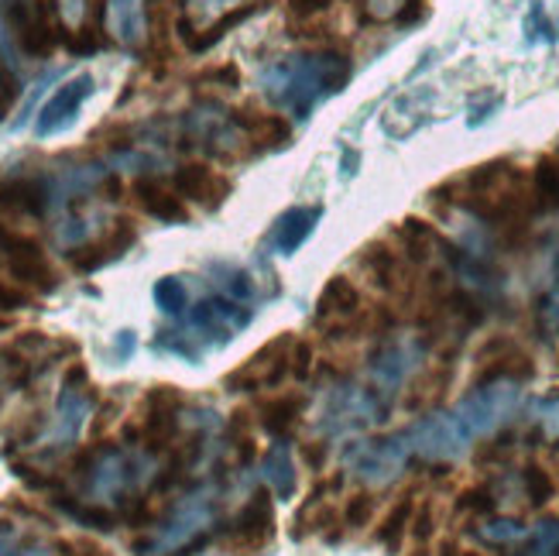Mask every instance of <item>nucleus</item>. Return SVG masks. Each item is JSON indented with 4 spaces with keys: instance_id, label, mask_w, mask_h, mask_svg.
Instances as JSON below:
<instances>
[{
    "instance_id": "nucleus-1",
    "label": "nucleus",
    "mask_w": 559,
    "mask_h": 556,
    "mask_svg": "<svg viewBox=\"0 0 559 556\" xmlns=\"http://www.w3.org/2000/svg\"><path fill=\"white\" fill-rule=\"evenodd\" d=\"M350 80V62L340 52H316V56H296L278 62L264 90L275 104L296 110V117H309V110L333 96L336 90H344Z\"/></svg>"
},
{
    "instance_id": "nucleus-2",
    "label": "nucleus",
    "mask_w": 559,
    "mask_h": 556,
    "mask_svg": "<svg viewBox=\"0 0 559 556\" xmlns=\"http://www.w3.org/2000/svg\"><path fill=\"white\" fill-rule=\"evenodd\" d=\"M216 512H221V492L216 485H203L197 492H189L168 519L162 522L158 533L148 543H138V556H176V553H189L200 543H206L210 525L216 522Z\"/></svg>"
},
{
    "instance_id": "nucleus-3",
    "label": "nucleus",
    "mask_w": 559,
    "mask_h": 556,
    "mask_svg": "<svg viewBox=\"0 0 559 556\" xmlns=\"http://www.w3.org/2000/svg\"><path fill=\"white\" fill-rule=\"evenodd\" d=\"M72 471L83 481V492L100 501V498L128 495L138 481H144V474L152 471V461H144V457L128 453L120 447H90L76 457Z\"/></svg>"
},
{
    "instance_id": "nucleus-4",
    "label": "nucleus",
    "mask_w": 559,
    "mask_h": 556,
    "mask_svg": "<svg viewBox=\"0 0 559 556\" xmlns=\"http://www.w3.org/2000/svg\"><path fill=\"white\" fill-rule=\"evenodd\" d=\"M519 405H522V385L515 378H488L471 395L456 402L453 416L471 440H480V437H495L519 413Z\"/></svg>"
},
{
    "instance_id": "nucleus-5",
    "label": "nucleus",
    "mask_w": 559,
    "mask_h": 556,
    "mask_svg": "<svg viewBox=\"0 0 559 556\" xmlns=\"http://www.w3.org/2000/svg\"><path fill=\"white\" fill-rule=\"evenodd\" d=\"M388 416V399L374 392L371 385H333L326 392L323 413H320V433L330 440L350 437L368 426H378Z\"/></svg>"
},
{
    "instance_id": "nucleus-6",
    "label": "nucleus",
    "mask_w": 559,
    "mask_h": 556,
    "mask_svg": "<svg viewBox=\"0 0 559 556\" xmlns=\"http://www.w3.org/2000/svg\"><path fill=\"white\" fill-rule=\"evenodd\" d=\"M408 461H412V450L405 440V429L392 433V437H384V440H357L344 453V468L371 488L392 485L395 477L405 474Z\"/></svg>"
},
{
    "instance_id": "nucleus-7",
    "label": "nucleus",
    "mask_w": 559,
    "mask_h": 556,
    "mask_svg": "<svg viewBox=\"0 0 559 556\" xmlns=\"http://www.w3.org/2000/svg\"><path fill=\"white\" fill-rule=\"evenodd\" d=\"M426 357V347L416 336H384V341L371 351V365H368V385L384 399H392L402 385L419 371Z\"/></svg>"
},
{
    "instance_id": "nucleus-8",
    "label": "nucleus",
    "mask_w": 559,
    "mask_h": 556,
    "mask_svg": "<svg viewBox=\"0 0 559 556\" xmlns=\"http://www.w3.org/2000/svg\"><path fill=\"white\" fill-rule=\"evenodd\" d=\"M405 440H408L412 457H419V461H429V464L456 461V457H464L467 447L474 443L464 433V426L456 423L453 409L450 413H429L419 423H412L405 429Z\"/></svg>"
},
{
    "instance_id": "nucleus-9",
    "label": "nucleus",
    "mask_w": 559,
    "mask_h": 556,
    "mask_svg": "<svg viewBox=\"0 0 559 556\" xmlns=\"http://www.w3.org/2000/svg\"><path fill=\"white\" fill-rule=\"evenodd\" d=\"M0 258H4L8 272L21 282L35 288V293H56L59 288V275L52 269V261L45 258V248L35 237L21 234L8 224H0Z\"/></svg>"
},
{
    "instance_id": "nucleus-10",
    "label": "nucleus",
    "mask_w": 559,
    "mask_h": 556,
    "mask_svg": "<svg viewBox=\"0 0 559 556\" xmlns=\"http://www.w3.org/2000/svg\"><path fill=\"white\" fill-rule=\"evenodd\" d=\"M292 333H278L272 336L261 351H254L245 365L234 368L224 378L227 392H258V389H275L292 375Z\"/></svg>"
},
{
    "instance_id": "nucleus-11",
    "label": "nucleus",
    "mask_w": 559,
    "mask_h": 556,
    "mask_svg": "<svg viewBox=\"0 0 559 556\" xmlns=\"http://www.w3.org/2000/svg\"><path fill=\"white\" fill-rule=\"evenodd\" d=\"M179 416H182V392L176 385H155L144 395V416H141V443L148 450H165L179 437Z\"/></svg>"
},
{
    "instance_id": "nucleus-12",
    "label": "nucleus",
    "mask_w": 559,
    "mask_h": 556,
    "mask_svg": "<svg viewBox=\"0 0 559 556\" xmlns=\"http://www.w3.org/2000/svg\"><path fill=\"white\" fill-rule=\"evenodd\" d=\"M8 28H11L21 52L32 56V59L52 56V48L62 38L59 24L52 21V14H48V8L41 4V0H35V4H14L8 14Z\"/></svg>"
},
{
    "instance_id": "nucleus-13",
    "label": "nucleus",
    "mask_w": 559,
    "mask_h": 556,
    "mask_svg": "<svg viewBox=\"0 0 559 556\" xmlns=\"http://www.w3.org/2000/svg\"><path fill=\"white\" fill-rule=\"evenodd\" d=\"M93 90H96V80L90 76V72H80V76L66 80V83L41 104V110H38V117H35V134H38V138H52V134H59L62 128H69L72 120H76L80 107L93 96Z\"/></svg>"
},
{
    "instance_id": "nucleus-14",
    "label": "nucleus",
    "mask_w": 559,
    "mask_h": 556,
    "mask_svg": "<svg viewBox=\"0 0 559 556\" xmlns=\"http://www.w3.org/2000/svg\"><path fill=\"white\" fill-rule=\"evenodd\" d=\"M275 536V505H272V492H254L245 509H240L227 529V543L234 549H261L269 546Z\"/></svg>"
},
{
    "instance_id": "nucleus-15",
    "label": "nucleus",
    "mask_w": 559,
    "mask_h": 556,
    "mask_svg": "<svg viewBox=\"0 0 559 556\" xmlns=\"http://www.w3.org/2000/svg\"><path fill=\"white\" fill-rule=\"evenodd\" d=\"M134 240H138V227H134L131 221H114V224L104 230V237H96L93 245H83V248H72V251H69L72 272L93 275V272L107 269L110 261L124 258V255L134 248Z\"/></svg>"
},
{
    "instance_id": "nucleus-16",
    "label": "nucleus",
    "mask_w": 559,
    "mask_h": 556,
    "mask_svg": "<svg viewBox=\"0 0 559 556\" xmlns=\"http://www.w3.org/2000/svg\"><path fill=\"white\" fill-rule=\"evenodd\" d=\"M316 320L333 336H340V330H347L360 320V293L347 275L326 279L320 299H316Z\"/></svg>"
},
{
    "instance_id": "nucleus-17",
    "label": "nucleus",
    "mask_w": 559,
    "mask_h": 556,
    "mask_svg": "<svg viewBox=\"0 0 559 556\" xmlns=\"http://www.w3.org/2000/svg\"><path fill=\"white\" fill-rule=\"evenodd\" d=\"M173 189L179 192L182 200H192L206 210H216L227 197H230V179L221 176L216 168L210 165H200V162H186L176 168L173 176Z\"/></svg>"
},
{
    "instance_id": "nucleus-18",
    "label": "nucleus",
    "mask_w": 559,
    "mask_h": 556,
    "mask_svg": "<svg viewBox=\"0 0 559 556\" xmlns=\"http://www.w3.org/2000/svg\"><path fill=\"white\" fill-rule=\"evenodd\" d=\"M90 413H93V395L86 392V385L62 381V395L56 405V426H52V437H48L52 447H69L76 440Z\"/></svg>"
},
{
    "instance_id": "nucleus-19",
    "label": "nucleus",
    "mask_w": 559,
    "mask_h": 556,
    "mask_svg": "<svg viewBox=\"0 0 559 556\" xmlns=\"http://www.w3.org/2000/svg\"><path fill=\"white\" fill-rule=\"evenodd\" d=\"M131 197L144 213L155 216L162 224H189V210H186L182 197L176 189L162 186L158 179H138L131 186Z\"/></svg>"
},
{
    "instance_id": "nucleus-20",
    "label": "nucleus",
    "mask_w": 559,
    "mask_h": 556,
    "mask_svg": "<svg viewBox=\"0 0 559 556\" xmlns=\"http://www.w3.org/2000/svg\"><path fill=\"white\" fill-rule=\"evenodd\" d=\"M0 206L17 216H45L48 186L38 176H14L0 182Z\"/></svg>"
},
{
    "instance_id": "nucleus-21",
    "label": "nucleus",
    "mask_w": 559,
    "mask_h": 556,
    "mask_svg": "<svg viewBox=\"0 0 559 556\" xmlns=\"http://www.w3.org/2000/svg\"><path fill=\"white\" fill-rule=\"evenodd\" d=\"M323 216V206H292L285 210L275 227H272V245L278 255H296L302 245H306V237L316 230V221Z\"/></svg>"
},
{
    "instance_id": "nucleus-22",
    "label": "nucleus",
    "mask_w": 559,
    "mask_h": 556,
    "mask_svg": "<svg viewBox=\"0 0 559 556\" xmlns=\"http://www.w3.org/2000/svg\"><path fill=\"white\" fill-rule=\"evenodd\" d=\"M261 481L275 498L292 501V495L299 488V474H296V461H292L288 440H275L272 450L261 457Z\"/></svg>"
},
{
    "instance_id": "nucleus-23",
    "label": "nucleus",
    "mask_w": 559,
    "mask_h": 556,
    "mask_svg": "<svg viewBox=\"0 0 559 556\" xmlns=\"http://www.w3.org/2000/svg\"><path fill=\"white\" fill-rule=\"evenodd\" d=\"M234 125L248 134V141H254L258 149L272 152V149H285L292 141V120L282 114H248L240 110L234 114Z\"/></svg>"
},
{
    "instance_id": "nucleus-24",
    "label": "nucleus",
    "mask_w": 559,
    "mask_h": 556,
    "mask_svg": "<svg viewBox=\"0 0 559 556\" xmlns=\"http://www.w3.org/2000/svg\"><path fill=\"white\" fill-rule=\"evenodd\" d=\"M189 320H192V327L203 330V333H224V341H227L234 330H240L251 320V312H237V299L224 296V299H203V303H197V309L189 312Z\"/></svg>"
},
{
    "instance_id": "nucleus-25",
    "label": "nucleus",
    "mask_w": 559,
    "mask_h": 556,
    "mask_svg": "<svg viewBox=\"0 0 559 556\" xmlns=\"http://www.w3.org/2000/svg\"><path fill=\"white\" fill-rule=\"evenodd\" d=\"M360 269L368 272L371 285H378L381 293H399L402 272H405V258L388 248L384 240H378V245H368L360 251Z\"/></svg>"
},
{
    "instance_id": "nucleus-26",
    "label": "nucleus",
    "mask_w": 559,
    "mask_h": 556,
    "mask_svg": "<svg viewBox=\"0 0 559 556\" xmlns=\"http://www.w3.org/2000/svg\"><path fill=\"white\" fill-rule=\"evenodd\" d=\"M107 24L120 45H141L148 35V11L144 0H107Z\"/></svg>"
},
{
    "instance_id": "nucleus-27",
    "label": "nucleus",
    "mask_w": 559,
    "mask_h": 556,
    "mask_svg": "<svg viewBox=\"0 0 559 556\" xmlns=\"http://www.w3.org/2000/svg\"><path fill=\"white\" fill-rule=\"evenodd\" d=\"M302 419V399L299 395H275L258 405V423L264 426L272 440H288V433Z\"/></svg>"
},
{
    "instance_id": "nucleus-28",
    "label": "nucleus",
    "mask_w": 559,
    "mask_h": 556,
    "mask_svg": "<svg viewBox=\"0 0 559 556\" xmlns=\"http://www.w3.org/2000/svg\"><path fill=\"white\" fill-rule=\"evenodd\" d=\"M0 556H56L41 536L28 533L21 522L0 516Z\"/></svg>"
},
{
    "instance_id": "nucleus-29",
    "label": "nucleus",
    "mask_w": 559,
    "mask_h": 556,
    "mask_svg": "<svg viewBox=\"0 0 559 556\" xmlns=\"http://www.w3.org/2000/svg\"><path fill=\"white\" fill-rule=\"evenodd\" d=\"M412 512H416V501H412L408 495L402 501H395L392 512H388L381 519V525L374 529V543L384 546L388 553H399L402 549V536L408 533V525H412Z\"/></svg>"
},
{
    "instance_id": "nucleus-30",
    "label": "nucleus",
    "mask_w": 559,
    "mask_h": 556,
    "mask_svg": "<svg viewBox=\"0 0 559 556\" xmlns=\"http://www.w3.org/2000/svg\"><path fill=\"white\" fill-rule=\"evenodd\" d=\"M395 237L402 240V248H405V258L408 261H426L432 251V245H440V237H436V230L419 221V216H405V221L395 227Z\"/></svg>"
},
{
    "instance_id": "nucleus-31",
    "label": "nucleus",
    "mask_w": 559,
    "mask_h": 556,
    "mask_svg": "<svg viewBox=\"0 0 559 556\" xmlns=\"http://www.w3.org/2000/svg\"><path fill=\"white\" fill-rule=\"evenodd\" d=\"M258 8H261V4H240V8L227 11V14H224L221 21H213V24H210V28H206L203 35H197V38H192L189 52H197V56H200V52H206V48H213V45L221 42V38L227 35V32H234L237 24H245L248 17H254V14H258Z\"/></svg>"
},
{
    "instance_id": "nucleus-32",
    "label": "nucleus",
    "mask_w": 559,
    "mask_h": 556,
    "mask_svg": "<svg viewBox=\"0 0 559 556\" xmlns=\"http://www.w3.org/2000/svg\"><path fill=\"white\" fill-rule=\"evenodd\" d=\"M515 556H559V522L543 519L525 533Z\"/></svg>"
},
{
    "instance_id": "nucleus-33",
    "label": "nucleus",
    "mask_w": 559,
    "mask_h": 556,
    "mask_svg": "<svg viewBox=\"0 0 559 556\" xmlns=\"http://www.w3.org/2000/svg\"><path fill=\"white\" fill-rule=\"evenodd\" d=\"M474 533L488 546H519L528 529L519 519H480Z\"/></svg>"
},
{
    "instance_id": "nucleus-34",
    "label": "nucleus",
    "mask_w": 559,
    "mask_h": 556,
    "mask_svg": "<svg viewBox=\"0 0 559 556\" xmlns=\"http://www.w3.org/2000/svg\"><path fill=\"white\" fill-rule=\"evenodd\" d=\"M532 192H536V203L559 210V162L556 158H539L536 173H532Z\"/></svg>"
},
{
    "instance_id": "nucleus-35",
    "label": "nucleus",
    "mask_w": 559,
    "mask_h": 556,
    "mask_svg": "<svg viewBox=\"0 0 559 556\" xmlns=\"http://www.w3.org/2000/svg\"><path fill=\"white\" fill-rule=\"evenodd\" d=\"M52 501L59 505V509H62L69 519H76L80 525H90V529H100V533H110L114 522H117L107 509H100V505H80V501H69V498H62V495H56Z\"/></svg>"
},
{
    "instance_id": "nucleus-36",
    "label": "nucleus",
    "mask_w": 559,
    "mask_h": 556,
    "mask_svg": "<svg viewBox=\"0 0 559 556\" xmlns=\"http://www.w3.org/2000/svg\"><path fill=\"white\" fill-rule=\"evenodd\" d=\"M539 323L546 330V336H552L559 330V251L552 258V269H549V285L543 293V303H539Z\"/></svg>"
},
{
    "instance_id": "nucleus-37",
    "label": "nucleus",
    "mask_w": 559,
    "mask_h": 556,
    "mask_svg": "<svg viewBox=\"0 0 559 556\" xmlns=\"http://www.w3.org/2000/svg\"><path fill=\"white\" fill-rule=\"evenodd\" d=\"M155 306L162 309V312H168V317H182L186 312V285L176 279V275H168V279H158L155 282Z\"/></svg>"
},
{
    "instance_id": "nucleus-38",
    "label": "nucleus",
    "mask_w": 559,
    "mask_h": 556,
    "mask_svg": "<svg viewBox=\"0 0 559 556\" xmlns=\"http://www.w3.org/2000/svg\"><path fill=\"white\" fill-rule=\"evenodd\" d=\"M374 501H378V498H374L371 492H357V495H350L347 505H344V516H340V525L350 529V533H360V529L374 519Z\"/></svg>"
},
{
    "instance_id": "nucleus-39",
    "label": "nucleus",
    "mask_w": 559,
    "mask_h": 556,
    "mask_svg": "<svg viewBox=\"0 0 559 556\" xmlns=\"http://www.w3.org/2000/svg\"><path fill=\"white\" fill-rule=\"evenodd\" d=\"M522 488H525L528 505H536V509H543V505L552 501V495H556V485H552L549 471H543V468H536V464H528V468L522 471Z\"/></svg>"
},
{
    "instance_id": "nucleus-40",
    "label": "nucleus",
    "mask_w": 559,
    "mask_h": 556,
    "mask_svg": "<svg viewBox=\"0 0 559 556\" xmlns=\"http://www.w3.org/2000/svg\"><path fill=\"white\" fill-rule=\"evenodd\" d=\"M412 540H416L419 546H426L436 533V512H432V505H419L416 512H412Z\"/></svg>"
},
{
    "instance_id": "nucleus-41",
    "label": "nucleus",
    "mask_w": 559,
    "mask_h": 556,
    "mask_svg": "<svg viewBox=\"0 0 559 556\" xmlns=\"http://www.w3.org/2000/svg\"><path fill=\"white\" fill-rule=\"evenodd\" d=\"M197 83H213V86H224V90H237L240 86V69L234 62H224V66H216V69L200 72Z\"/></svg>"
},
{
    "instance_id": "nucleus-42",
    "label": "nucleus",
    "mask_w": 559,
    "mask_h": 556,
    "mask_svg": "<svg viewBox=\"0 0 559 556\" xmlns=\"http://www.w3.org/2000/svg\"><path fill=\"white\" fill-rule=\"evenodd\" d=\"M312 360H316V347L309 341H296L292 344V378L306 381L312 371Z\"/></svg>"
},
{
    "instance_id": "nucleus-43",
    "label": "nucleus",
    "mask_w": 559,
    "mask_h": 556,
    "mask_svg": "<svg viewBox=\"0 0 559 556\" xmlns=\"http://www.w3.org/2000/svg\"><path fill=\"white\" fill-rule=\"evenodd\" d=\"M456 509L460 512H491L495 509V495H491V488H471V492H464L460 495V501H456Z\"/></svg>"
},
{
    "instance_id": "nucleus-44",
    "label": "nucleus",
    "mask_w": 559,
    "mask_h": 556,
    "mask_svg": "<svg viewBox=\"0 0 559 556\" xmlns=\"http://www.w3.org/2000/svg\"><path fill=\"white\" fill-rule=\"evenodd\" d=\"M285 4H288L292 21H312V17H320L323 11H330L333 0H285Z\"/></svg>"
},
{
    "instance_id": "nucleus-45",
    "label": "nucleus",
    "mask_w": 559,
    "mask_h": 556,
    "mask_svg": "<svg viewBox=\"0 0 559 556\" xmlns=\"http://www.w3.org/2000/svg\"><path fill=\"white\" fill-rule=\"evenodd\" d=\"M536 419L543 423V437L546 440H559V395L536 409Z\"/></svg>"
},
{
    "instance_id": "nucleus-46",
    "label": "nucleus",
    "mask_w": 559,
    "mask_h": 556,
    "mask_svg": "<svg viewBox=\"0 0 559 556\" xmlns=\"http://www.w3.org/2000/svg\"><path fill=\"white\" fill-rule=\"evenodd\" d=\"M32 303V296L28 293H21V288H14V285H4L0 282V312H14V309H24Z\"/></svg>"
},
{
    "instance_id": "nucleus-47",
    "label": "nucleus",
    "mask_w": 559,
    "mask_h": 556,
    "mask_svg": "<svg viewBox=\"0 0 559 556\" xmlns=\"http://www.w3.org/2000/svg\"><path fill=\"white\" fill-rule=\"evenodd\" d=\"M302 457H306V464L312 468V471H323L326 468V447L320 443H302Z\"/></svg>"
},
{
    "instance_id": "nucleus-48",
    "label": "nucleus",
    "mask_w": 559,
    "mask_h": 556,
    "mask_svg": "<svg viewBox=\"0 0 559 556\" xmlns=\"http://www.w3.org/2000/svg\"><path fill=\"white\" fill-rule=\"evenodd\" d=\"M59 14H62L69 24L83 21V14H86V0H59Z\"/></svg>"
},
{
    "instance_id": "nucleus-49",
    "label": "nucleus",
    "mask_w": 559,
    "mask_h": 556,
    "mask_svg": "<svg viewBox=\"0 0 559 556\" xmlns=\"http://www.w3.org/2000/svg\"><path fill=\"white\" fill-rule=\"evenodd\" d=\"M66 549H69V556H114V553H107L104 546H96V543H66Z\"/></svg>"
},
{
    "instance_id": "nucleus-50",
    "label": "nucleus",
    "mask_w": 559,
    "mask_h": 556,
    "mask_svg": "<svg viewBox=\"0 0 559 556\" xmlns=\"http://www.w3.org/2000/svg\"><path fill=\"white\" fill-rule=\"evenodd\" d=\"M131 351H134V333L124 330V336L117 341V354H120V357H131Z\"/></svg>"
},
{
    "instance_id": "nucleus-51",
    "label": "nucleus",
    "mask_w": 559,
    "mask_h": 556,
    "mask_svg": "<svg viewBox=\"0 0 559 556\" xmlns=\"http://www.w3.org/2000/svg\"><path fill=\"white\" fill-rule=\"evenodd\" d=\"M464 556H477V553H464Z\"/></svg>"
}]
</instances>
